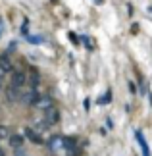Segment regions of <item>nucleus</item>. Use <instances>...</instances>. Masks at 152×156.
<instances>
[{"instance_id": "nucleus-1", "label": "nucleus", "mask_w": 152, "mask_h": 156, "mask_svg": "<svg viewBox=\"0 0 152 156\" xmlns=\"http://www.w3.org/2000/svg\"><path fill=\"white\" fill-rule=\"evenodd\" d=\"M31 106L35 108V110H39V112H44V110H48V108L54 106V100L48 97V94H39Z\"/></svg>"}, {"instance_id": "nucleus-2", "label": "nucleus", "mask_w": 152, "mask_h": 156, "mask_svg": "<svg viewBox=\"0 0 152 156\" xmlns=\"http://www.w3.org/2000/svg\"><path fill=\"white\" fill-rule=\"evenodd\" d=\"M42 118H44V122L48 125H56L60 122V110L56 106H52V108H48V110L42 112Z\"/></svg>"}, {"instance_id": "nucleus-3", "label": "nucleus", "mask_w": 152, "mask_h": 156, "mask_svg": "<svg viewBox=\"0 0 152 156\" xmlns=\"http://www.w3.org/2000/svg\"><path fill=\"white\" fill-rule=\"evenodd\" d=\"M23 137L25 139H29V143H33V145H44V141H42V137L39 131H35L33 127H25V131H23Z\"/></svg>"}, {"instance_id": "nucleus-4", "label": "nucleus", "mask_w": 152, "mask_h": 156, "mask_svg": "<svg viewBox=\"0 0 152 156\" xmlns=\"http://www.w3.org/2000/svg\"><path fill=\"white\" fill-rule=\"evenodd\" d=\"M27 83V73L25 71H14L12 73V81H10V87H16V89H21L23 85Z\"/></svg>"}, {"instance_id": "nucleus-5", "label": "nucleus", "mask_w": 152, "mask_h": 156, "mask_svg": "<svg viewBox=\"0 0 152 156\" xmlns=\"http://www.w3.org/2000/svg\"><path fill=\"white\" fill-rule=\"evenodd\" d=\"M46 147L50 148V151L58 152L60 148H64V137H60V135H54V137H50V139H48V143H46Z\"/></svg>"}, {"instance_id": "nucleus-6", "label": "nucleus", "mask_w": 152, "mask_h": 156, "mask_svg": "<svg viewBox=\"0 0 152 156\" xmlns=\"http://www.w3.org/2000/svg\"><path fill=\"white\" fill-rule=\"evenodd\" d=\"M31 127H33L35 131H39V133H41V131H46L48 127H50V125L44 122V118H42V112H41L39 116H35V118H33V125H31Z\"/></svg>"}, {"instance_id": "nucleus-7", "label": "nucleus", "mask_w": 152, "mask_h": 156, "mask_svg": "<svg viewBox=\"0 0 152 156\" xmlns=\"http://www.w3.org/2000/svg\"><path fill=\"white\" fill-rule=\"evenodd\" d=\"M27 83L31 85L29 89H37V87H39V83H41V75H39V71L35 69V68H31V69H29V77H27Z\"/></svg>"}, {"instance_id": "nucleus-8", "label": "nucleus", "mask_w": 152, "mask_h": 156, "mask_svg": "<svg viewBox=\"0 0 152 156\" xmlns=\"http://www.w3.org/2000/svg\"><path fill=\"white\" fill-rule=\"evenodd\" d=\"M135 137H137V141H139V147H141V151H143V156H150V151H148V143H147V139H144L143 131H135Z\"/></svg>"}, {"instance_id": "nucleus-9", "label": "nucleus", "mask_w": 152, "mask_h": 156, "mask_svg": "<svg viewBox=\"0 0 152 156\" xmlns=\"http://www.w3.org/2000/svg\"><path fill=\"white\" fill-rule=\"evenodd\" d=\"M19 98H21L19 89H16V87H8V89H6V100H8V102H17Z\"/></svg>"}, {"instance_id": "nucleus-10", "label": "nucleus", "mask_w": 152, "mask_h": 156, "mask_svg": "<svg viewBox=\"0 0 152 156\" xmlns=\"http://www.w3.org/2000/svg\"><path fill=\"white\" fill-rule=\"evenodd\" d=\"M37 97H39V94H37V89H29V91H25V93L21 94V98H19V100H21L23 104H33Z\"/></svg>"}, {"instance_id": "nucleus-11", "label": "nucleus", "mask_w": 152, "mask_h": 156, "mask_svg": "<svg viewBox=\"0 0 152 156\" xmlns=\"http://www.w3.org/2000/svg\"><path fill=\"white\" fill-rule=\"evenodd\" d=\"M0 68H2L6 73L12 71V68H14V64H12V60H10L8 54H0Z\"/></svg>"}, {"instance_id": "nucleus-12", "label": "nucleus", "mask_w": 152, "mask_h": 156, "mask_svg": "<svg viewBox=\"0 0 152 156\" xmlns=\"http://www.w3.org/2000/svg\"><path fill=\"white\" fill-rule=\"evenodd\" d=\"M10 147L12 148H21L23 147V137L21 135H10Z\"/></svg>"}, {"instance_id": "nucleus-13", "label": "nucleus", "mask_w": 152, "mask_h": 156, "mask_svg": "<svg viewBox=\"0 0 152 156\" xmlns=\"http://www.w3.org/2000/svg\"><path fill=\"white\" fill-rule=\"evenodd\" d=\"M27 43H31V44H42L44 43V35H27Z\"/></svg>"}, {"instance_id": "nucleus-14", "label": "nucleus", "mask_w": 152, "mask_h": 156, "mask_svg": "<svg viewBox=\"0 0 152 156\" xmlns=\"http://www.w3.org/2000/svg\"><path fill=\"white\" fill-rule=\"evenodd\" d=\"M12 135V129L8 125H0V141H8Z\"/></svg>"}, {"instance_id": "nucleus-15", "label": "nucleus", "mask_w": 152, "mask_h": 156, "mask_svg": "<svg viewBox=\"0 0 152 156\" xmlns=\"http://www.w3.org/2000/svg\"><path fill=\"white\" fill-rule=\"evenodd\" d=\"M110 102H112V91H106V93L98 98V104H110Z\"/></svg>"}, {"instance_id": "nucleus-16", "label": "nucleus", "mask_w": 152, "mask_h": 156, "mask_svg": "<svg viewBox=\"0 0 152 156\" xmlns=\"http://www.w3.org/2000/svg\"><path fill=\"white\" fill-rule=\"evenodd\" d=\"M27 29H29V20H23V25H21V35H23V37H27V35H29Z\"/></svg>"}, {"instance_id": "nucleus-17", "label": "nucleus", "mask_w": 152, "mask_h": 156, "mask_svg": "<svg viewBox=\"0 0 152 156\" xmlns=\"http://www.w3.org/2000/svg\"><path fill=\"white\" fill-rule=\"evenodd\" d=\"M69 41H71V43H73V44H79V41H81V37H79L77 33L69 31Z\"/></svg>"}, {"instance_id": "nucleus-18", "label": "nucleus", "mask_w": 152, "mask_h": 156, "mask_svg": "<svg viewBox=\"0 0 152 156\" xmlns=\"http://www.w3.org/2000/svg\"><path fill=\"white\" fill-rule=\"evenodd\" d=\"M16 48H17V43H16V41H12V43L8 44V54H12V52H16Z\"/></svg>"}, {"instance_id": "nucleus-19", "label": "nucleus", "mask_w": 152, "mask_h": 156, "mask_svg": "<svg viewBox=\"0 0 152 156\" xmlns=\"http://www.w3.org/2000/svg\"><path fill=\"white\" fill-rule=\"evenodd\" d=\"M81 41H83V43H85V46H87V48L90 50V46H93V44H90V41H89V37H81Z\"/></svg>"}, {"instance_id": "nucleus-20", "label": "nucleus", "mask_w": 152, "mask_h": 156, "mask_svg": "<svg viewBox=\"0 0 152 156\" xmlns=\"http://www.w3.org/2000/svg\"><path fill=\"white\" fill-rule=\"evenodd\" d=\"M14 152H16V156H25V152H23V147H21V148H14Z\"/></svg>"}, {"instance_id": "nucleus-21", "label": "nucleus", "mask_w": 152, "mask_h": 156, "mask_svg": "<svg viewBox=\"0 0 152 156\" xmlns=\"http://www.w3.org/2000/svg\"><path fill=\"white\" fill-rule=\"evenodd\" d=\"M4 29H6V23H4V20H0V37L4 35Z\"/></svg>"}, {"instance_id": "nucleus-22", "label": "nucleus", "mask_w": 152, "mask_h": 156, "mask_svg": "<svg viewBox=\"0 0 152 156\" xmlns=\"http://www.w3.org/2000/svg\"><path fill=\"white\" fill-rule=\"evenodd\" d=\"M4 75H6V71H4L2 68H0V81H2V77H4Z\"/></svg>"}, {"instance_id": "nucleus-23", "label": "nucleus", "mask_w": 152, "mask_h": 156, "mask_svg": "<svg viewBox=\"0 0 152 156\" xmlns=\"http://www.w3.org/2000/svg\"><path fill=\"white\" fill-rule=\"evenodd\" d=\"M94 2H96V4H102V2H104V0H94Z\"/></svg>"}, {"instance_id": "nucleus-24", "label": "nucleus", "mask_w": 152, "mask_h": 156, "mask_svg": "<svg viewBox=\"0 0 152 156\" xmlns=\"http://www.w3.org/2000/svg\"><path fill=\"white\" fill-rule=\"evenodd\" d=\"M0 156H6V154H4V151H2V148H0Z\"/></svg>"}, {"instance_id": "nucleus-25", "label": "nucleus", "mask_w": 152, "mask_h": 156, "mask_svg": "<svg viewBox=\"0 0 152 156\" xmlns=\"http://www.w3.org/2000/svg\"><path fill=\"white\" fill-rule=\"evenodd\" d=\"M0 89H2V81H0Z\"/></svg>"}, {"instance_id": "nucleus-26", "label": "nucleus", "mask_w": 152, "mask_h": 156, "mask_svg": "<svg viewBox=\"0 0 152 156\" xmlns=\"http://www.w3.org/2000/svg\"><path fill=\"white\" fill-rule=\"evenodd\" d=\"M150 12H152V8H150Z\"/></svg>"}]
</instances>
